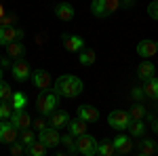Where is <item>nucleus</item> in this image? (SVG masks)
Instances as JSON below:
<instances>
[{
	"instance_id": "obj_1",
	"label": "nucleus",
	"mask_w": 158,
	"mask_h": 156,
	"mask_svg": "<svg viewBox=\"0 0 158 156\" xmlns=\"http://www.w3.org/2000/svg\"><path fill=\"white\" fill-rule=\"evenodd\" d=\"M55 93L61 97H68V99H74V97H78L82 93V80L78 78V76H72V74H65V76H59L57 80H55Z\"/></svg>"
},
{
	"instance_id": "obj_2",
	"label": "nucleus",
	"mask_w": 158,
	"mask_h": 156,
	"mask_svg": "<svg viewBox=\"0 0 158 156\" xmlns=\"http://www.w3.org/2000/svg\"><path fill=\"white\" fill-rule=\"evenodd\" d=\"M57 103H59L57 93H49L47 89H44V91H40L38 97H36V108H38V112H40L42 116H49L51 112L57 108Z\"/></svg>"
},
{
	"instance_id": "obj_3",
	"label": "nucleus",
	"mask_w": 158,
	"mask_h": 156,
	"mask_svg": "<svg viewBox=\"0 0 158 156\" xmlns=\"http://www.w3.org/2000/svg\"><path fill=\"white\" fill-rule=\"evenodd\" d=\"M118 6H120V0H93L91 2V13L99 19H103V17H110L112 13H116Z\"/></svg>"
},
{
	"instance_id": "obj_4",
	"label": "nucleus",
	"mask_w": 158,
	"mask_h": 156,
	"mask_svg": "<svg viewBox=\"0 0 158 156\" xmlns=\"http://www.w3.org/2000/svg\"><path fill=\"white\" fill-rule=\"evenodd\" d=\"M76 152L78 154H85V156L97 154V139L93 135H89V133L78 135V139H76Z\"/></svg>"
},
{
	"instance_id": "obj_5",
	"label": "nucleus",
	"mask_w": 158,
	"mask_h": 156,
	"mask_svg": "<svg viewBox=\"0 0 158 156\" xmlns=\"http://www.w3.org/2000/svg\"><path fill=\"white\" fill-rule=\"evenodd\" d=\"M129 122H131V116L124 110H112L108 114V124L112 129H116V131H124L129 127Z\"/></svg>"
},
{
	"instance_id": "obj_6",
	"label": "nucleus",
	"mask_w": 158,
	"mask_h": 156,
	"mask_svg": "<svg viewBox=\"0 0 158 156\" xmlns=\"http://www.w3.org/2000/svg\"><path fill=\"white\" fill-rule=\"evenodd\" d=\"M38 141L47 145V148H55V145L61 144V135H59V129L55 127H44L38 131Z\"/></svg>"
},
{
	"instance_id": "obj_7",
	"label": "nucleus",
	"mask_w": 158,
	"mask_h": 156,
	"mask_svg": "<svg viewBox=\"0 0 158 156\" xmlns=\"http://www.w3.org/2000/svg\"><path fill=\"white\" fill-rule=\"evenodd\" d=\"M11 72L17 82H23V80H27L32 76V68H30V63L25 59H15V63L11 65Z\"/></svg>"
},
{
	"instance_id": "obj_8",
	"label": "nucleus",
	"mask_w": 158,
	"mask_h": 156,
	"mask_svg": "<svg viewBox=\"0 0 158 156\" xmlns=\"http://www.w3.org/2000/svg\"><path fill=\"white\" fill-rule=\"evenodd\" d=\"M17 139V127L13 124L11 120H0V144L11 145Z\"/></svg>"
},
{
	"instance_id": "obj_9",
	"label": "nucleus",
	"mask_w": 158,
	"mask_h": 156,
	"mask_svg": "<svg viewBox=\"0 0 158 156\" xmlns=\"http://www.w3.org/2000/svg\"><path fill=\"white\" fill-rule=\"evenodd\" d=\"M11 122L17 127V131H23V129H30L32 127V116L23 110H13L11 114Z\"/></svg>"
},
{
	"instance_id": "obj_10",
	"label": "nucleus",
	"mask_w": 158,
	"mask_h": 156,
	"mask_svg": "<svg viewBox=\"0 0 158 156\" xmlns=\"http://www.w3.org/2000/svg\"><path fill=\"white\" fill-rule=\"evenodd\" d=\"M32 82L38 91H44V89H51V74L47 70H34L32 72Z\"/></svg>"
},
{
	"instance_id": "obj_11",
	"label": "nucleus",
	"mask_w": 158,
	"mask_h": 156,
	"mask_svg": "<svg viewBox=\"0 0 158 156\" xmlns=\"http://www.w3.org/2000/svg\"><path fill=\"white\" fill-rule=\"evenodd\" d=\"M68 122H70V114L63 112V110L55 108L49 114V124H51V127H55V129H63V127H68Z\"/></svg>"
},
{
	"instance_id": "obj_12",
	"label": "nucleus",
	"mask_w": 158,
	"mask_h": 156,
	"mask_svg": "<svg viewBox=\"0 0 158 156\" xmlns=\"http://www.w3.org/2000/svg\"><path fill=\"white\" fill-rule=\"evenodd\" d=\"M116 154H131L133 152V141H131V135H118L116 139H112Z\"/></svg>"
},
{
	"instance_id": "obj_13",
	"label": "nucleus",
	"mask_w": 158,
	"mask_h": 156,
	"mask_svg": "<svg viewBox=\"0 0 158 156\" xmlns=\"http://www.w3.org/2000/svg\"><path fill=\"white\" fill-rule=\"evenodd\" d=\"M23 36V32L21 30H15L13 25H0V44H9L13 40H17V38Z\"/></svg>"
},
{
	"instance_id": "obj_14",
	"label": "nucleus",
	"mask_w": 158,
	"mask_h": 156,
	"mask_svg": "<svg viewBox=\"0 0 158 156\" xmlns=\"http://www.w3.org/2000/svg\"><path fill=\"white\" fill-rule=\"evenodd\" d=\"M61 40H63V47H65V51H70V53H78L80 48H85V38L76 36V34H63L61 36Z\"/></svg>"
},
{
	"instance_id": "obj_15",
	"label": "nucleus",
	"mask_w": 158,
	"mask_h": 156,
	"mask_svg": "<svg viewBox=\"0 0 158 156\" xmlns=\"http://www.w3.org/2000/svg\"><path fill=\"white\" fill-rule=\"evenodd\" d=\"M156 53H158V47L154 40H141L137 44V55L139 57H154Z\"/></svg>"
},
{
	"instance_id": "obj_16",
	"label": "nucleus",
	"mask_w": 158,
	"mask_h": 156,
	"mask_svg": "<svg viewBox=\"0 0 158 156\" xmlns=\"http://www.w3.org/2000/svg\"><path fill=\"white\" fill-rule=\"evenodd\" d=\"M55 15H57V19H61V21H72L74 19V6L70 2H59L55 6Z\"/></svg>"
},
{
	"instance_id": "obj_17",
	"label": "nucleus",
	"mask_w": 158,
	"mask_h": 156,
	"mask_svg": "<svg viewBox=\"0 0 158 156\" xmlns=\"http://www.w3.org/2000/svg\"><path fill=\"white\" fill-rule=\"evenodd\" d=\"M78 118H82L85 122H97L99 120V110L93 106H80L78 108Z\"/></svg>"
},
{
	"instance_id": "obj_18",
	"label": "nucleus",
	"mask_w": 158,
	"mask_h": 156,
	"mask_svg": "<svg viewBox=\"0 0 158 156\" xmlns=\"http://www.w3.org/2000/svg\"><path fill=\"white\" fill-rule=\"evenodd\" d=\"M156 74V68H154V63L152 61L143 59L141 63H139V68H137V76L141 78V80H148V78H152Z\"/></svg>"
},
{
	"instance_id": "obj_19",
	"label": "nucleus",
	"mask_w": 158,
	"mask_h": 156,
	"mask_svg": "<svg viewBox=\"0 0 158 156\" xmlns=\"http://www.w3.org/2000/svg\"><path fill=\"white\" fill-rule=\"evenodd\" d=\"M129 135L131 137H141L143 133H146V124H143V118H131L129 122Z\"/></svg>"
},
{
	"instance_id": "obj_20",
	"label": "nucleus",
	"mask_w": 158,
	"mask_h": 156,
	"mask_svg": "<svg viewBox=\"0 0 158 156\" xmlns=\"http://www.w3.org/2000/svg\"><path fill=\"white\" fill-rule=\"evenodd\" d=\"M6 53H9L11 59H21V57L25 55V48H23V44H21L19 40H13V42L6 44Z\"/></svg>"
},
{
	"instance_id": "obj_21",
	"label": "nucleus",
	"mask_w": 158,
	"mask_h": 156,
	"mask_svg": "<svg viewBox=\"0 0 158 156\" xmlns=\"http://www.w3.org/2000/svg\"><path fill=\"white\" fill-rule=\"evenodd\" d=\"M68 129H70V133H72L74 137H78V135H82V133H86V122L82 118H70V122H68Z\"/></svg>"
},
{
	"instance_id": "obj_22",
	"label": "nucleus",
	"mask_w": 158,
	"mask_h": 156,
	"mask_svg": "<svg viewBox=\"0 0 158 156\" xmlns=\"http://www.w3.org/2000/svg\"><path fill=\"white\" fill-rule=\"evenodd\" d=\"M95 51L93 48H80L78 51V61H80V65H93L95 63Z\"/></svg>"
},
{
	"instance_id": "obj_23",
	"label": "nucleus",
	"mask_w": 158,
	"mask_h": 156,
	"mask_svg": "<svg viewBox=\"0 0 158 156\" xmlns=\"http://www.w3.org/2000/svg\"><path fill=\"white\" fill-rule=\"evenodd\" d=\"M47 152H49V148L42 144V141H38V139L25 148V154H30V156H44Z\"/></svg>"
},
{
	"instance_id": "obj_24",
	"label": "nucleus",
	"mask_w": 158,
	"mask_h": 156,
	"mask_svg": "<svg viewBox=\"0 0 158 156\" xmlns=\"http://www.w3.org/2000/svg\"><path fill=\"white\" fill-rule=\"evenodd\" d=\"M143 93H146V97H150V99H158V78H148L146 80V86H143Z\"/></svg>"
},
{
	"instance_id": "obj_25",
	"label": "nucleus",
	"mask_w": 158,
	"mask_h": 156,
	"mask_svg": "<svg viewBox=\"0 0 158 156\" xmlns=\"http://www.w3.org/2000/svg\"><path fill=\"white\" fill-rule=\"evenodd\" d=\"M154 152H156V145H154V141H152V139H141V141H139L137 154H141V156H152Z\"/></svg>"
},
{
	"instance_id": "obj_26",
	"label": "nucleus",
	"mask_w": 158,
	"mask_h": 156,
	"mask_svg": "<svg viewBox=\"0 0 158 156\" xmlns=\"http://www.w3.org/2000/svg\"><path fill=\"white\" fill-rule=\"evenodd\" d=\"M97 154L99 156H114V154H116L112 139H103L101 144H97Z\"/></svg>"
},
{
	"instance_id": "obj_27",
	"label": "nucleus",
	"mask_w": 158,
	"mask_h": 156,
	"mask_svg": "<svg viewBox=\"0 0 158 156\" xmlns=\"http://www.w3.org/2000/svg\"><path fill=\"white\" fill-rule=\"evenodd\" d=\"M11 101H13V110H23L25 103H27V97L23 93H13Z\"/></svg>"
},
{
	"instance_id": "obj_28",
	"label": "nucleus",
	"mask_w": 158,
	"mask_h": 156,
	"mask_svg": "<svg viewBox=\"0 0 158 156\" xmlns=\"http://www.w3.org/2000/svg\"><path fill=\"white\" fill-rule=\"evenodd\" d=\"M146 114H148V110H146V106H141V103H133L131 110H129V116H131V118H143Z\"/></svg>"
},
{
	"instance_id": "obj_29",
	"label": "nucleus",
	"mask_w": 158,
	"mask_h": 156,
	"mask_svg": "<svg viewBox=\"0 0 158 156\" xmlns=\"http://www.w3.org/2000/svg\"><path fill=\"white\" fill-rule=\"evenodd\" d=\"M19 141H21L25 148H27L30 144H34V141H36V137H34V131H32V129H23V131H21V135H19Z\"/></svg>"
},
{
	"instance_id": "obj_30",
	"label": "nucleus",
	"mask_w": 158,
	"mask_h": 156,
	"mask_svg": "<svg viewBox=\"0 0 158 156\" xmlns=\"http://www.w3.org/2000/svg\"><path fill=\"white\" fill-rule=\"evenodd\" d=\"M61 144L68 148V152H70V154H78V152H76V141H74V135H72V133H70V135H63V137H61Z\"/></svg>"
},
{
	"instance_id": "obj_31",
	"label": "nucleus",
	"mask_w": 158,
	"mask_h": 156,
	"mask_svg": "<svg viewBox=\"0 0 158 156\" xmlns=\"http://www.w3.org/2000/svg\"><path fill=\"white\" fill-rule=\"evenodd\" d=\"M13 97V91H11V86L4 82V80H0V101H9Z\"/></svg>"
},
{
	"instance_id": "obj_32",
	"label": "nucleus",
	"mask_w": 158,
	"mask_h": 156,
	"mask_svg": "<svg viewBox=\"0 0 158 156\" xmlns=\"http://www.w3.org/2000/svg\"><path fill=\"white\" fill-rule=\"evenodd\" d=\"M11 114H13V106H9L6 101H0V120L11 118Z\"/></svg>"
},
{
	"instance_id": "obj_33",
	"label": "nucleus",
	"mask_w": 158,
	"mask_h": 156,
	"mask_svg": "<svg viewBox=\"0 0 158 156\" xmlns=\"http://www.w3.org/2000/svg\"><path fill=\"white\" fill-rule=\"evenodd\" d=\"M148 15L158 21V0H152V2L148 4Z\"/></svg>"
},
{
	"instance_id": "obj_34",
	"label": "nucleus",
	"mask_w": 158,
	"mask_h": 156,
	"mask_svg": "<svg viewBox=\"0 0 158 156\" xmlns=\"http://www.w3.org/2000/svg\"><path fill=\"white\" fill-rule=\"evenodd\" d=\"M15 21H17V15H13V13H9V15L4 13V15L0 17V25H13Z\"/></svg>"
},
{
	"instance_id": "obj_35",
	"label": "nucleus",
	"mask_w": 158,
	"mask_h": 156,
	"mask_svg": "<svg viewBox=\"0 0 158 156\" xmlns=\"http://www.w3.org/2000/svg\"><path fill=\"white\" fill-rule=\"evenodd\" d=\"M131 97H133V99H137V101H139V99H143V97H146V93H143V86H135L133 91H131Z\"/></svg>"
},
{
	"instance_id": "obj_36",
	"label": "nucleus",
	"mask_w": 158,
	"mask_h": 156,
	"mask_svg": "<svg viewBox=\"0 0 158 156\" xmlns=\"http://www.w3.org/2000/svg\"><path fill=\"white\" fill-rule=\"evenodd\" d=\"M11 152H13L15 156L23 154V152H25V150H23V144H21V141H19V144H15V141H13V144H11Z\"/></svg>"
},
{
	"instance_id": "obj_37",
	"label": "nucleus",
	"mask_w": 158,
	"mask_h": 156,
	"mask_svg": "<svg viewBox=\"0 0 158 156\" xmlns=\"http://www.w3.org/2000/svg\"><path fill=\"white\" fill-rule=\"evenodd\" d=\"M32 127H34L36 131H40V129H44V127H47V122H44L42 118H34V120H32Z\"/></svg>"
},
{
	"instance_id": "obj_38",
	"label": "nucleus",
	"mask_w": 158,
	"mask_h": 156,
	"mask_svg": "<svg viewBox=\"0 0 158 156\" xmlns=\"http://www.w3.org/2000/svg\"><path fill=\"white\" fill-rule=\"evenodd\" d=\"M148 120H150V124H152V131L158 133V118H154V116L150 114V116H148Z\"/></svg>"
},
{
	"instance_id": "obj_39",
	"label": "nucleus",
	"mask_w": 158,
	"mask_h": 156,
	"mask_svg": "<svg viewBox=\"0 0 158 156\" xmlns=\"http://www.w3.org/2000/svg\"><path fill=\"white\" fill-rule=\"evenodd\" d=\"M2 15H4V6L0 4V17H2Z\"/></svg>"
},
{
	"instance_id": "obj_40",
	"label": "nucleus",
	"mask_w": 158,
	"mask_h": 156,
	"mask_svg": "<svg viewBox=\"0 0 158 156\" xmlns=\"http://www.w3.org/2000/svg\"><path fill=\"white\" fill-rule=\"evenodd\" d=\"M0 80H2V68H0Z\"/></svg>"
},
{
	"instance_id": "obj_41",
	"label": "nucleus",
	"mask_w": 158,
	"mask_h": 156,
	"mask_svg": "<svg viewBox=\"0 0 158 156\" xmlns=\"http://www.w3.org/2000/svg\"><path fill=\"white\" fill-rule=\"evenodd\" d=\"M156 152H158V144H156Z\"/></svg>"
},
{
	"instance_id": "obj_42",
	"label": "nucleus",
	"mask_w": 158,
	"mask_h": 156,
	"mask_svg": "<svg viewBox=\"0 0 158 156\" xmlns=\"http://www.w3.org/2000/svg\"><path fill=\"white\" fill-rule=\"evenodd\" d=\"M156 47H158V42H156Z\"/></svg>"
}]
</instances>
